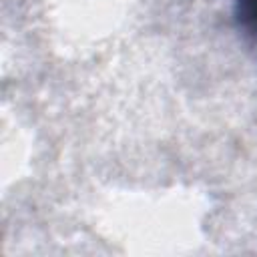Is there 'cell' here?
<instances>
[{"instance_id":"1","label":"cell","mask_w":257,"mask_h":257,"mask_svg":"<svg viewBox=\"0 0 257 257\" xmlns=\"http://www.w3.org/2000/svg\"><path fill=\"white\" fill-rule=\"evenodd\" d=\"M237 18L241 26L257 38V0H237Z\"/></svg>"}]
</instances>
